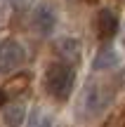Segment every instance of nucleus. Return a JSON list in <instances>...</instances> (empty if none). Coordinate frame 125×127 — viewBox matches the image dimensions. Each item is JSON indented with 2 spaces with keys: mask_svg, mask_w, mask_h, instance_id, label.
I'll use <instances>...</instances> for the list:
<instances>
[{
  "mask_svg": "<svg viewBox=\"0 0 125 127\" xmlns=\"http://www.w3.org/2000/svg\"><path fill=\"white\" fill-rule=\"evenodd\" d=\"M73 85H76V71L71 68V64L52 61L45 68V90L57 101L69 99L71 92H73Z\"/></svg>",
  "mask_w": 125,
  "mask_h": 127,
  "instance_id": "obj_1",
  "label": "nucleus"
},
{
  "mask_svg": "<svg viewBox=\"0 0 125 127\" xmlns=\"http://www.w3.org/2000/svg\"><path fill=\"white\" fill-rule=\"evenodd\" d=\"M109 104H111V92L104 85H99V82H92V85H87L85 92H83L80 111H83L85 118H97V115H102L104 111L109 108Z\"/></svg>",
  "mask_w": 125,
  "mask_h": 127,
  "instance_id": "obj_2",
  "label": "nucleus"
},
{
  "mask_svg": "<svg viewBox=\"0 0 125 127\" xmlns=\"http://www.w3.org/2000/svg\"><path fill=\"white\" fill-rule=\"evenodd\" d=\"M26 61V50L19 40L14 38H5L0 42V73H14L17 68L24 66Z\"/></svg>",
  "mask_w": 125,
  "mask_h": 127,
  "instance_id": "obj_3",
  "label": "nucleus"
},
{
  "mask_svg": "<svg viewBox=\"0 0 125 127\" xmlns=\"http://www.w3.org/2000/svg\"><path fill=\"white\" fill-rule=\"evenodd\" d=\"M57 26V14H54V7L47 2H40L33 12V28H36L40 35H52Z\"/></svg>",
  "mask_w": 125,
  "mask_h": 127,
  "instance_id": "obj_4",
  "label": "nucleus"
},
{
  "mask_svg": "<svg viewBox=\"0 0 125 127\" xmlns=\"http://www.w3.org/2000/svg\"><path fill=\"white\" fill-rule=\"evenodd\" d=\"M54 50L57 54L64 59V64H71V66H76V64L80 61V57H83V45H80L78 38H59V40L54 42Z\"/></svg>",
  "mask_w": 125,
  "mask_h": 127,
  "instance_id": "obj_5",
  "label": "nucleus"
},
{
  "mask_svg": "<svg viewBox=\"0 0 125 127\" xmlns=\"http://www.w3.org/2000/svg\"><path fill=\"white\" fill-rule=\"evenodd\" d=\"M118 26H121V21H118V14L113 12V9L104 7L102 12L97 14V33H99L102 40H111L118 33Z\"/></svg>",
  "mask_w": 125,
  "mask_h": 127,
  "instance_id": "obj_6",
  "label": "nucleus"
},
{
  "mask_svg": "<svg viewBox=\"0 0 125 127\" xmlns=\"http://www.w3.org/2000/svg\"><path fill=\"white\" fill-rule=\"evenodd\" d=\"M121 61H123V57L116 47H102L92 61V68L94 71H113V68L121 66Z\"/></svg>",
  "mask_w": 125,
  "mask_h": 127,
  "instance_id": "obj_7",
  "label": "nucleus"
},
{
  "mask_svg": "<svg viewBox=\"0 0 125 127\" xmlns=\"http://www.w3.org/2000/svg\"><path fill=\"white\" fill-rule=\"evenodd\" d=\"M2 120L7 127H21V123L26 120V104L21 99L12 101V104L2 106Z\"/></svg>",
  "mask_w": 125,
  "mask_h": 127,
  "instance_id": "obj_8",
  "label": "nucleus"
},
{
  "mask_svg": "<svg viewBox=\"0 0 125 127\" xmlns=\"http://www.w3.org/2000/svg\"><path fill=\"white\" fill-rule=\"evenodd\" d=\"M28 127H57V118L42 106H36L28 115Z\"/></svg>",
  "mask_w": 125,
  "mask_h": 127,
  "instance_id": "obj_9",
  "label": "nucleus"
},
{
  "mask_svg": "<svg viewBox=\"0 0 125 127\" xmlns=\"http://www.w3.org/2000/svg\"><path fill=\"white\" fill-rule=\"evenodd\" d=\"M26 85H28V75H19L14 82H7V85L2 87V92L9 94V92H14V87H26Z\"/></svg>",
  "mask_w": 125,
  "mask_h": 127,
  "instance_id": "obj_10",
  "label": "nucleus"
},
{
  "mask_svg": "<svg viewBox=\"0 0 125 127\" xmlns=\"http://www.w3.org/2000/svg\"><path fill=\"white\" fill-rule=\"evenodd\" d=\"M9 0H0V26H2L5 21H7V17H9Z\"/></svg>",
  "mask_w": 125,
  "mask_h": 127,
  "instance_id": "obj_11",
  "label": "nucleus"
},
{
  "mask_svg": "<svg viewBox=\"0 0 125 127\" xmlns=\"http://www.w3.org/2000/svg\"><path fill=\"white\" fill-rule=\"evenodd\" d=\"M9 5H12L14 9H28L33 5V0H9Z\"/></svg>",
  "mask_w": 125,
  "mask_h": 127,
  "instance_id": "obj_12",
  "label": "nucleus"
},
{
  "mask_svg": "<svg viewBox=\"0 0 125 127\" xmlns=\"http://www.w3.org/2000/svg\"><path fill=\"white\" fill-rule=\"evenodd\" d=\"M5 101H7V94H5V92L0 90V108H2V106H5Z\"/></svg>",
  "mask_w": 125,
  "mask_h": 127,
  "instance_id": "obj_13",
  "label": "nucleus"
}]
</instances>
